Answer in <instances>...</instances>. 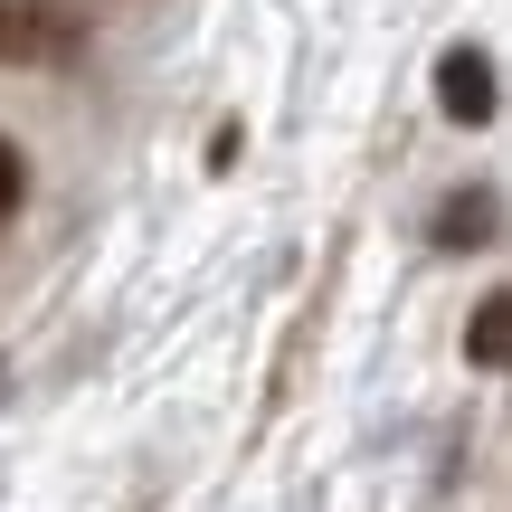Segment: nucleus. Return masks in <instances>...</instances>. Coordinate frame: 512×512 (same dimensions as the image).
<instances>
[{"label": "nucleus", "mask_w": 512, "mask_h": 512, "mask_svg": "<svg viewBox=\"0 0 512 512\" xmlns=\"http://www.w3.org/2000/svg\"><path fill=\"white\" fill-rule=\"evenodd\" d=\"M512 304H503V294H484V304H475V323H465V361H475V370H503L512 361Z\"/></svg>", "instance_id": "obj_4"}, {"label": "nucleus", "mask_w": 512, "mask_h": 512, "mask_svg": "<svg viewBox=\"0 0 512 512\" xmlns=\"http://www.w3.org/2000/svg\"><path fill=\"white\" fill-rule=\"evenodd\" d=\"M67 29H57L38 0H0V57H57Z\"/></svg>", "instance_id": "obj_3"}, {"label": "nucleus", "mask_w": 512, "mask_h": 512, "mask_svg": "<svg viewBox=\"0 0 512 512\" xmlns=\"http://www.w3.org/2000/svg\"><path fill=\"white\" fill-rule=\"evenodd\" d=\"M437 105H446V124H494V114H503L494 48H446L437 57Z\"/></svg>", "instance_id": "obj_1"}, {"label": "nucleus", "mask_w": 512, "mask_h": 512, "mask_svg": "<svg viewBox=\"0 0 512 512\" xmlns=\"http://www.w3.org/2000/svg\"><path fill=\"white\" fill-rule=\"evenodd\" d=\"M494 228H503V190H494V181L456 190V200L437 209V247H446V256H465V247H494Z\"/></svg>", "instance_id": "obj_2"}, {"label": "nucleus", "mask_w": 512, "mask_h": 512, "mask_svg": "<svg viewBox=\"0 0 512 512\" xmlns=\"http://www.w3.org/2000/svg\"><path fill=\"white\" fill-rule=\"evenodd\" d=\"M19 190H29V171H19V152L0 143V228H10V209H19Z\"/></svg>", "instance_id": "obj_5"}]
</instances>
